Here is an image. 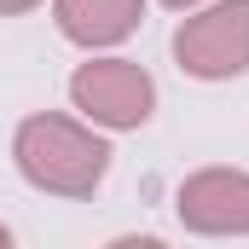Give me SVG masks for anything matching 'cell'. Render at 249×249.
Wrapping results in <instances>:
<instances>
[{
  "label": "cell",
  "mask_w": 249,
  "mask_h": 249,
  "mask_svg": "<svg viewBox=\"0 0 249 249\" xmlns=\"http://www.w3.org/2000/svg\"><path fill=\"white\" fill-rule=\"evenodd\" d=\"M70 105L81 110V122L99 127V133H133V127L151 122V110H157V81H151L145 64L99 53V58L75 64Z\"/></svg>",
  "instance_id": "cell-2"
},
{
  "label": "cell",
  "mask_w": 249,
  "mask_h": 249,
  "mask_svg": "<svg viewBox=\"0 0 249 249\" xmlns=\"http://www.w3.org/2000/svg\"><path fill=\"white\" fill-rule=\"evenodd\" d=\"M174 64L191 81L249 75V0H209L174 29Z\"/></svg>",
  "instance_id": "cell-3"
},
{
  "label": "cell",
  "mask_w": 249,
  "mask_h": 249,
  "mask_svg": "<svg viewBox=\"0 0 249 249\" xmlns=\"http://www.w3.org/2000/svg\"><path fill=\"white\" fill-rule=\"evenodd\" d=\"M53 23L70 47L105 53L145 23V0H53Z\"/></svg>",
  "instance_id": "cell-5"
},
{
  "label": "cell",
  "mask_w": 249,
  "mask_h": 249,
  "mask_svg": "<svg viewBox=\"0 0 249 249\" xmlns=\"http://www.w3.org/2000/svg\"><path fill=\"white\" fill-rule=\"evenodd\" d=\"M35 6H47V0H0V18H23V12H35Z\"/></svg>",
  "instance_id": "cell-7"
},
{
  "label": "cell",
  "mask_w": 249,
  "mask_h": 249,
  "mask_svg": "<svg viewBox=\"0 0 249 249\" xmlns=\"http://www.w3.org/2000/svg\"><path fill=\"white\" fill-rule=\"evenodd\" d=\"M168 12H197V6H209V0H162Z\"/></svg>",
  "instance_id": "cell-8"
},
{
  "label": "cell",
  "mask_w": 249,
  "mask_h": 249,
  "mask_svg": "<svg viewBox=\"0 0 249 249\" xmlns=\"http://www.w3.org/2000/svg\"><path fill=\"white\" fill-rule=\"evenodd\" d=\"M174 214L197 238H249V174L244 168H197L174 191Z\"/></svg>",
  "instance_id": "cell-4"
},
{
  "label": "cell",
  "mask_w": 249,
  "mask_h": 249,
  "mask_svg": "<svg viewBox=\"0 0 249 249\" xmlns=\"http://www.w3.org/2000/svg\"><path fill=\"white\" fill-rule=\"evenodd\" d=\"M0 249H12V226L6 220H0Z\"/></svg>",
  "instance_id": "cell-9"
},
{
  "label": "cell",
  "mask_w": 249,
  "mask_h": 249,
  "mask_svg": "<svg viewBox=\"0 0 249 249\" xmlns=\"http://www.w3.org/2000/svg\"><path fill=\"white\" fill-rule=\"evenodd\" d=\"M105 249H168L162 238H145V232H127V238H110Z\"/></svg>",
  "instance_id": "cell-6"
},
{
  "label": "cell",
  "mask_w": 249,
  "mask_h": 249,
  "mask_svg": "<svg viewBox=\"0 0 249 249\" xmlns=\"http://www.w3.org/2000/svg\"><path fill=\"white\" fill-rule=\"evenodd\" d=\"M12 162L18 174L47 197H93L110 174V139L81 116L35 110L12 133Z\"/></svg>",
  "instance_id": "cell-1"
}]
</instances>
